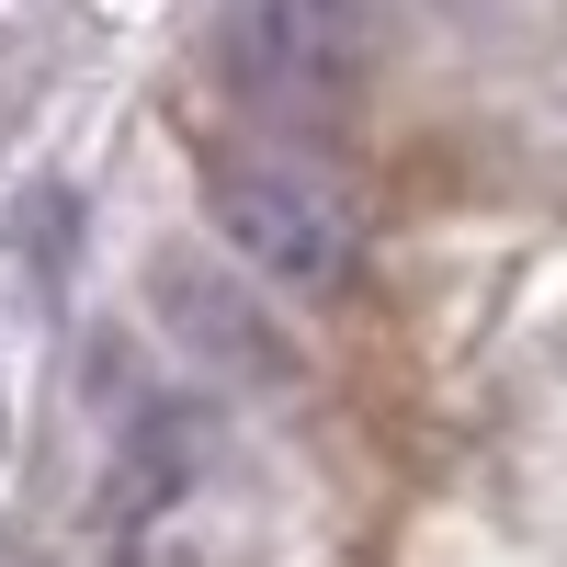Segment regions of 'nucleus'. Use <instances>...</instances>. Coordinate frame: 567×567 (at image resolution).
Segmentation results:
<instances>
[{
    "mask_svg": "<svg viewBox=\"0 0 567 567\" xmlns=\"http://www.w3.org/2000/svg\"><path fill=\"white\" fill-rule=\"evenodd\" d=\"M216 80L272 136H341L386 80V0H216Z\"/></svg>",
    "mask_w": 567,
    "mask_h": 567,
    "instance_id": "f257e3e1",
    "label": "nucleus"
},
{
    "mask_svg": "<svg viewBox=\"0 0 567 567\" xmlns=\"http://www.w3.org/2000/svg\"><path fill=\"white\" fill-rule=\"evenodd\" d=\"M205 216L284 296H341L363 272V216L307 159V136H227V148H205Z\"/></svg>",
    "mask_w": 567,
    "mask_h": 567,
    "instance_id": "f03ea898",
    "label": "nucleus"
},
{
    "mask_svg": "<svg viewBox=\"0 0 567 567\" xmlns=\"http://www.w3.org/2000/svg\"><path fill=\"white\" fill-rule=\"evenodd\" d=\"M148 307H159V329H171V341L194 352L205 374H239V386H284V374H296V352H284L272 307L250 296L239 272H216L194 239L148 250Z\"/></svg>",
    "mask_w": 567,
    "mask_h": 567,
    "instance_id": "7ed1b4c3",
    "label": "nucleus"
},
{
    "mask_svg": "<svg viewBox=\"0 0 567 567\" xmlns=\"http://www.w3.org/2000/svg\"><path fill=\"white\" fill-rule=\"evenodd\" d=\"M443 12H477V0H443Z\"/></svg>",
    "mask_w": 567,
    "mask_h": 567,
    "instance_id": "20e7f679",
    "label": "nucleus"
}]
</instances>
